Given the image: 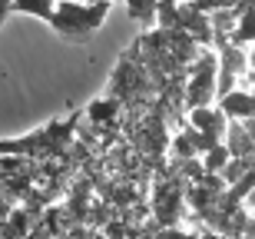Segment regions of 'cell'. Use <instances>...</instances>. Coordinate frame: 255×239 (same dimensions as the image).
<instances>
[{"mask_svg": "<svg viewBox=\"0 0 255 239\" xmlns=\"http://www.w3.org/2000/svg\"><path fill=\"white\" fill-rule=\"evenodd\" d=\"M86 116V110H73L66 120H53L43 130L30 136H20V140H3V153H20L30 156V160H50V156H66L70 143L76 140V126ZM70 160V156H66Z\"/></svg>", "mask_w": 255, "mask_h": 239, "instance_id": "obj_1", "label": "cell"}, {"mask_svg": "<svg viewBox=\"0 0 255 239\" xmlns=\"http://www.w3.org/2000/svg\"><path fill=\"white\" fill-rule=\"evenodd\" d=\"M106 13H110V0H96V3L57 0V10L50 17V27L66 40H86V37H93V30L103 23Z\"/></svg>", "mask_w": 255, "mask_h": 239, "instance_id": "obj_2", "label": "cell"}, {"mask_svg": "<svg viewBox=\"0 0 255 239\" xmlns=\"http://www.w3.org/2000/svg\"><path fill=\"white\" fill-rule=\"evenodd\" d=\"M189 123L196 130H202V133L222 140L226 126H229V116L222 113V106H196V110H189Z\"/></svg>", "mask_w": 255, "mask_h": 239, "instance_id": "obj_3", "label": "cell"}, {"mask_svg": "<svg viewBox=\"0 0 255 239\" xmlns=\"http://www.w3.org/2000/svg\"><path fill=\"white\" fill-rule=\"evenodd\" d=\"M219 106H222V113L229 120H249L252 110H255V90H236V93L222 96Z\"/></svg>", "mask_w": 255, "mask_h": 239, "instance_id": "obj_4", "label": "cell"}, {"mask_svg": "<svg viewBox=\"0 0 255 239\" xmlns=\"http://www.w3.org/2000/svg\"><path fill=\"white\" fill-rule=\"evenodd\" d=\"M226 146H229V153H232V156H252V160H255V143H252V136H249V130H246L242 120H229Z\"/></svg>", "mask_w": 255, "mask_h": 239, "instance_id": "obj_5", "label": "cell"}, {"mask_svg": "<svg viewBox=\"0 0 255 239\" xmlns=\"http://www.w3.org/2000/svg\"><path fill=\"white\" fill-rule=\"evenodd\" d=\"M86 116H90L93 123H120V116H123V103L113 100V96L93 100V103L86 106Z\"/></svg>", "mask_w": 255, "mask_h": 239, "instance_id": "obj_6", "label": "cell"}, {"mask_svg": "<svg viewBox=\"0 0 255 239\" xmlns=\"http://www.w3.org/2000/svg\"><path fill=\"white\" fill-rule=\"evenodd\" d=\"M132 23L139 27H159V0H126Z\"/></svg>", "mask_w": 255, "mask_h": 239, "instance_id": "obj_7", "label": "cell"}, {"mask_svg": "<svg viewBox=\"0 0 255 239\" xmlns=\"http://www.w3.org/2000/svg\"><path fill=\"white\" fill-rule=\"evenodd\" d=\"M10 7L20 10V13H33V17L50 20L53 10H57V0H10Z\"/></svg>", "mask_w": 255, "mask_h": 239, "instance_id": "obj_8", "label": "cell"}, {"mask_svg": "<svg viewBox=\"0 0 255 239\" xmlns=\"http://www.w3.org/2000/svg\"><path fill=\"white\" fill-rule=\"evenodd\" d=\"M229 160H232V153H229L226 143H219V146H212L209 153H202V166H206V173H222Z\"/></svg>", "mask_w": 255, "mask_h": 239, "instance_id": "obj_9", "label": "cell"}, {"mask_svg": "<svg viewBox=\"0 0 255 239\" xmlns=\"http://www.w3.org/2000/svg\"><path fill=\"white\" fill-rule=\"evenodd\" d=\"M156 239H206L202 233H186L179 230V226H162L159 233H156Z\"/></svg>", "mask_w": 255, "mask_h": 239, "instance_id": "obj_10", "label": "cell"}, {"mask_svg": "<svg viewBox=\"0 0 255 239\" xmlns=\"http://www.w3.org/2000/svg\"><path fill=\"white\" fill-rule=\"evenodd\" d=\"M246 239H255V213L249 216V233H246Z\"/></svg>", "mask_w": 255, "mask_h": 239, "instance_id": "obj_11", "label": "cell"}]
</instances>
